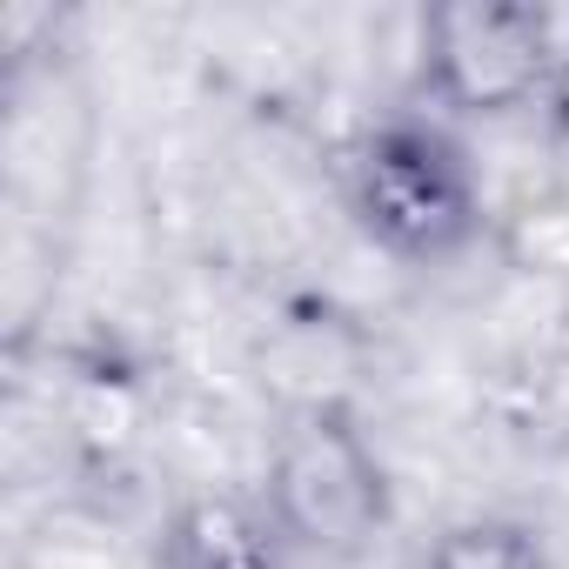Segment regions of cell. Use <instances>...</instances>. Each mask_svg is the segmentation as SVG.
<instances>
[{"label":"cell","mask_w":569,"mask_h":569,"mask_svg":"<svg viewBox=\"0 0 569 569\" xmlns=\"http://www.w3.org/2000/svg\"><path fill=\"white\" fill-rule=\"evenodd\" d=\"M362 208L396 248H442L469 221V181L429 134H382L362 161Z\"/></svg>","instance_id":"cell-1"},{"label":"cell","mask_w":569,"mask_h":569,"mask_svg":"<svg viewBox=\"0 0 569 569\" xmlns=\"http://www.w3.org/2000/svg\"><path fill=\"white\" fill-rule=\"evenodd\" d=\"M174 556H181V569H274V549H268L261 522H248L234 502L188 509L181 529H174Z\"/></svg>","instance_id":"cell-2"},{"label":"cell","mask_w":569,"mask_h":569,"mask_svg":"<svg viewBox=\"0 0 569 569\" xmlns=\"http://www.w3.org/2000/svg\"><path fill=\"white\" fill-rule=\"evenodd\" d=\"M436 569H542V556L516 529H456L442 542Z\"/></svg>","instance_id":"cell-3"}]
</instances>
